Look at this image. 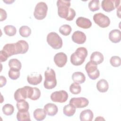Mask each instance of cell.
I'll return each mask as SVG.
<instances>
[{
	"label": "cell",
	"mask_w": 121,
	"mask_h": 121,
	"mask_svg": "<svg viewBox=\"0 0 121 121\" xmlns=\"http://www.w3.org/2000/svg\"><path fill=\"white\" fill-rule=\"evenodd\" d=\"M9 66L11 69L20 70L22 67L20 61L17 59H10L9 61Z\"/></svg>",
	"instance_id": "484cf974"
},
{
	"label": "cell",
	"mask_w": 121,
	"mask_h": 121,
	"mask_svg": "<svg viewBox=\"0 0 121 121\" xmlns=\"http://www.w3.org/2000/svg\"><path fill=\"white\" fill-rule=\"evenodd\" d=\"M17 118L18 121H30L31 120L28 111H18L17 114Z\"/></svg>",
	"instance_id": "4316f807"
},
{
	"label": "cell",
	"mask_w": 121,
	"mask_h": 121,
	"mask_svg": "<svg viewBox=\"0 0 121 121\" xmlns=\"http://www.w3.org/2000/svg\"><path fill=\"white\" fill-rule=\"evenodd\" d=\"M20 35L23 37H27L31 34V30L30 27L26 26H23L20 27L19 29Z\"/></svg>",
	"instance_id": "f1b7e54d"
},
{
	"label": "cell",
	"mask_w": 121,
	"mask_h": 121,
	"mask_svg": "<svg viewBox=\"0 0 121 121\" xmlns=\"http://www.w3.org/2000/svg\"><path fill=\"white\" fill-rule=\"evenodd\" d=\"M76 111V108L71 104L66 105L63 109L64 114L68 117L73 116L75 114Z\"/></svg>",
	"instance_id": "603a6c76"
},
{
	"label": "cell",
	"mask_w": 121,
	"mask_h": 121,
	"mask_svg": "<svg viewBox=\"0 0 121 121\" xmlns=\"http://www.w3.org/2000/svg\"><path fill=\"white\" fill-rule=\"evenodd\" d=\"M76 23L78 27L84 29L89 28L92 26V22L89 19L82 17H78Z\"/></svg>",
	"instance_id": "2e32d148"
},
{
	"label": "cell",
	"mask_w": 121,
	"mask_h": 121,
	"mask_svg": "<svg viewBox=\"0 0 121 121\" xmlns=\"http://www.w3.org/2000/svg\"><path fill=\"white\" fill-rule=\"evenodd\" d=\"M48 44L54 49H59L62 46V40L59 35L54 32L49 33L47 36Z\"/></svg>",
	"instance_id": "5b68a950"
},
{
	"label": "cell",
	"mask_w": 121,
	"mask_h": 121,
	"mask_svg": "<svg viewBox=\"0 0 121 121\" xmlns=\"http://www.w3.org/2000/svg\"><path fill=\"white\" fill-rule=\"evenodd\" d=\"M95 121H96V120L100 121V120H104V119L102 117L99 116V117H97V118L95 119Z\"/></svg>",
	"instance_id": "60d3db41"
},
{
	"label": "cell",
	"mask_w": 121,
	"mask_h": 121,
	"mask_svg": "<svg viewBox=\"0 0 121 121\" xmlns=\"http://www.w3.org/2000/svg\"><path fill=\"white\" fill-rule=\"evenodd\" d=\"M29 86H25L23 87L17 89L14 93V99L18 102L20 100H25L28 97Z\"/></svg>",
	"instance_id": "8fae6325"
},
{
	"label": "cell",
	"mask_w": 121,
	"mask_h": 121,
	"mask_svg": "<svg viewBox=\"0 0 121 121\" xmlns=\"http://www.w3.org/2000/svg\"><path fill=\"white\" fill-rule=\"evenodd\" d=\"M110 40L113 43H118L121 40V32L118 29L112 30L109 34Z\"/></svg>",
	"instance_id": "ac0fdd59"
},
{
	"label": "cell",
	"mask_w": 121,
	"mask_h": 121,
	"mask_svg": "<svg viewBox=\"0 0 121 121\" xmlns=\"http://www.w3.org/2000/svg\"><path fill=\"white\" fill-rule=\"evenodd\" d=\"M104 56L102 53L99 52H93L90 58V61L95 63L96 65H98L102 63L104 61Z\"/></svg>",
	"instance_id": "d6986e66"
},
{
	"label": "cell",
	"mask_w": 121,
	"mask_h": 121,
	"mask_svg": "<svg viewBox=\"0 0 121 121\" xmlns=\"http://www.w3.org/2000/svg\"><path fill=\"white\" fill-rule=\"evenodd\" d=\"M43 109L46 114L51 116L55 115L58 111V107L55 104L52 103H48L45 104Z\"/></svg>",
	"instance_id": "e0dca14e"
},
{
	"label": "cell",
	"mask_w": 121,
	"mask_h": 121,
	"mask_svg": "<svg viewBox=\"0 0 121 121\" xmlns=\"http://www.w3.org/2000/svg\"><path fill=\"white\" fill-rule=\"evenodd\" d=\"M44 76V87L47 89H51L54 88L57 85V80L55 71L52 69L48 68L45 71Z\"/></svg>",
	"instance_id": "277c9868"
},
{
	"label": "cell",
	"mask_w": 121,
	"mask_h": 121,
	"mask_svg": "<svg viewBox=\"0 0 121 121\" xmlns=\"http://www.w3.org/2000/svg\"><path fill=\"white\" fill-rule=\"evenodd\" d=\"M87 55V49L83 47H78L70 56V62L73 65L79 66L83 63Z\"/></svg>",
	"instance_id": "3957f363"
},
{
	"label": "cell",
	"mask_w": 121,
	"mask_h": 121,
	"mask_svg": "<svg viewBox=\"0 0 121 121\" xmlns=\"http://www.w3.org/2000/svg\"><path fill=\"white\" fill-rule=\"evenodd\" d=\"M72 79L75 83L82 84L86 80V77L83 73L77 71L73 73L72 75Z\"/></svg>",
	"instance_id": "7402d4cb"
},
{
	"label": "cell",
	"mask_w": 121,
	"mask_h": 121,
	"mask_svg": "<svg viewBox=\"0 0 121 121\" xmlns=\"http://www.w3.org/2000/svg\"><path fill=\"white\" fill-rule=\"evenodd\" d=\"M46 113L44 109L41 108H37L35 109L33 113L35 119L38 121L43 120L46 117Z\"/></svg>",
	"instance_id": "cb8c5ba5"
},
{
	"label": "cell",
	"mask_w": 121,
	"mask_h": 121,
	"mask_svg": "<svg viewBox=\"0 0 121 121\" xmlns=\"http://www.w3.org/2000/svg\"><path fill=\"white\" fill-rule=\"evenodd\" d=\"M42 76L40 74L32 73L27 76V80L31 85H37L42 82Z\"/></svg>",
	"instance_id": "9a60e30c"
},
{
	"label": "cell",
	"mask_w": 121,
	"mask_h": 121,
	"mask_svg": "<svg viewBox=\"0 0 121 121\" xmlns=\"http://www.w3.org/2000/svg\"><path fill=\"white\" fill-rule=\"evenodd\" d=\"M3 1L7 4H10L12 3H13V2H14V0H3Z\"/></svg>",
	"instance_id": "ab89813d"
},
{
	"label": "cell",
	"mask_w": 121,
	"mask_h": 121,
	"mask_svg": "<svg viewBox=\"0 0 121 121\" xmlns=\"http://www.w3.org/2000/svg\"><path fill=\"white\" fill-rule=\"evenodd\" d=\"M2 110L3 113L5 115L9 116L13 113L14 111V107L12 104H7L2 107Z\"/></svg>",
	"instance_id": "f546056e"
},
{
	"label": "cell",
	"mask_w": 121,
	"mask_h": 121,
	"mask_svg": "<svg viewBox=\"0 0 121 121\" xmlns=\"http://www.w3.org/2000/svg\"><path fill=\"white\" fill-rule=\"evenodd\" d=\"M85 69L89 78L92 80H95L100 76L99 70L97 69V65L90 61L85 66Z\"/></svg>",
	"instance_id": "52a82bcc"
},
{
	"label": "cell",
	"mask_w": 121,
	"mask_h": 121,
	"mask_svg": "<svg viewBox=\"0 0 121 121\" xmlns=\"http://www.w3.org/2000/svg\"><path fill=\"white\" fill-rule=\"evenodd\" d=\"M59 32L64 36H67L69 35L72 30L71 26L67 24H65L61 26L59 28Z\"/></svg>",
	"instance_id": "4dcf8cb0"
},
{
	"label": "cell",
	"mask_w": 121,
	"mask_h": 121,
	"mask_svg": "<svg viewBox=\"0 0 121 121\" xmlns=\"http://www.w3.org/2000/svg\"><path fill=\"white\" fill-rule=\"evenodd\" d=\"M7 83V80L5 77L0 76V87H2L4 86Z\"/></svg>",
	"instance_id": "f35d334b"
},
{
	"label": "cell",
	"mask_w": 121,
	"mask_h": 121,
	"mask_svg": "<svg viewBox=\"0 0 121 121\" xmlns=\"http://www.w3.org/2000/svg\"><path fill=\"white\" fill-rule=\"evenodd\" d=\"M8 75L9 78L11 79L16 80L19 78L20 76V72L19 70L10 69L9 71Z\"/></svg>",
	"instance_id": "e575fe53"
},
{
	"label": "cell",
	"mask_w": 121,
	"mask_h": 121,
	"mask_svg": "<svg viewBox=\"0 0 121 121\" xmlns=\"http://www.w3.org/2000/svg\"><path fill=\"white\" fill-rule=\"evenodd\" d=\"M73 42L77 44H83L86 41V35L82 32L77 31L73 33L72 36Z\"/></svg>",
	"instance_id": "5bb4252c"
},
{
	"label": "cell",
	"mask_w": 121,
	"mask_h": 121,
	"mask_svg": "<svg viewBox=\"0 0 121 121\" xmlns=\"http://www.w3.org/2000/svg\"><path fill=\"white\" fill-rule=\"evenodd\" d=\"M0 21H2L5 20L7 18V13H6V11L4 9L0 8Z\"/></svg>",
	"instance_id": "74e56055"
},
{
	"label": "cell",
	"mask_w": 121,
	"mask_h": 121,
	"mask_svg": "<svg viewBox=\"0 0 121 121\" xmlns=\"http://www.w3.org/2000/svg\"><path fill=\"white\" fill-rule=\"evenodd\" d=\"M121 1L118 0H104L102 1L101 7L104 10L110 12L120 6Z\"/></svg>",
	"instance_id": "9c48e42d"
},
{
	"label": "cell",
	"mask_w": 121,
	"mask_h": 121,
	"mask_svg": "<svg viewBox=\"0 0 121 121\" xmlns=\"http://www.w3.org/2000/svg\"><path fill=\"white\" fill-rule=\"evenodd\" d=\"M96 88L100 92H106L109 88L108 83L105 79H101L97 82L96 84Z\"/></svg>",
	"instance_id": "44dd1931"
},
{
	"label": "cell",
	"mask_w": 121,
	"mask_h": 121,
	"mask_svg": "<svg viewBox=\"0 0 121 121\" xmlns=\"http://www.w3.org/2000/svg\"><path fill=\"white\" fill-rule=\"evenodd\" d=\"M93 20L95 23L100 27L105 28L110 24V20L108 17L102 13L95 14L93 16Z\"/></svg>",
	"instance_id": "ba28073f"
},
{
	"label": "cell",
	"mask_w": 121,
	"mask_h": 121,
	"mask_svg": "<svg viewBox=\"0 0 121 121\" xmlns=\"http://www.w3.org/2000/svg\"><path fill=\"white\" fill-rule=\"evenodd\" d=\"M110 62L112 66L114 67H118L121 65V58L119 56H114L111 58Z\"/></svg>",
	"instance_id": "d590c367"
},
{
	"label": "cell",
	"mask_w": 121,
	"mask_h": 121,
	"mask_svg": "<svg viewBox=\"0 0 121 121\" xmlns=\"http://www.w3.org/2000/svg\"><path fill=\"white\" fill-rule=\"evenodd\" d=\"M29 48L28 43L25 40H21L16 43L6 44L3 47V50L9 57L18 54L26 53Z\"/></svg>",
	"instance_id": "6da1fadb"
},
{
	"label": "cell",
	"mask_w": 121,
	"mask_h": 121,
	"mask_svg": "<svg viewBox=\"0 0 121 121\" xmlns=\"http://www.w3.org/2000/svg\"><path fill=\"white\" fill-rule=\"evenodd\" d=\"M17 108L19 112H27L29 108L28 103L25 101L22 100L19 101L17 103Z\"/></svg>",
	"instance_id": "d4e9b609"
},
{
	"label": "cell",
	"mask_w": 121,
	"mask_h": 121,
	"mask_svg": "<svg viewBox=\"0 0 121 121\" xmlns=\"http://www.w3.org/2000/svg\"><path fill=\"white\" fill-rule=\"evenodd\" d=\"M3 29L5 34L9 36L15 35L17 32L16 27L12 25H7L4 26Z\"/></svg>",
	"instance_id": "83f0119b"
},
{
	"label": "cell",
	"mask_w": 121,
	"mask_h": 121,
	"mask_svg": "<svg viewBox=\"0 0 121 121\" xmlns=\"http://www.w3.org/2000/svg\"><path fill=\"white\" fill-rule=\"evenodd\" d=\"M94 114L90 109H86L82 111L80 114V120L81 121H92Z\"/></svg>",
	"instance_id": "ffe728a7"
},
{
	"label": "cell",
	"mask_w": 121,
	"mask_h": 121,
	"mask_svg": "<svg viewBox=\"0 0 121 121\" xmlns=\"http://www.w3.org/2000/svg\"><path fill=\"white\" fill-rule=\"evenodd\" d=\"M89 9L92 12L97 11L100 9L99 0H92L89 1L88 3Z\"/></svg>",
	"instance_id": "d6a6232c"
},
{
	"label": "cell",
	"mask_w": 121,
	"mask_h": 121,
	"mask_svg": "<svg viewBox=\"0 0 121 121\" xmlns=\"http://www.w3.org/2000/svg\"><path fill=\"white\" fill-rule=\"evenodd\" d=\"M68 97L69 95L67 92L64 90L54 92L51 95L52 101L56 103H64L67 100Z\"/></svg>",
	"instance_id": "30bf717a"
},
{
	"label": "cell",
	"mask_w": 121,
	"mask_h": 121,
	"mask_svg": "<svg viewBox=\"0 0 121 121\" xmlns=\"http://www.w3.org/2000/svg\"><path fill=\"white\" fill-rule=\"evenodd\" d=\"M69 104H72L77 108H82L87 106L89 104V101L85 97H73L70 100Z\"/></svg>",
	"instance_id": "7c38bea8"
},
{
	"label": "cell",
	"mask_w": 121,
	"mask_h": 121,
	"mask_svg": "<svg viewBox=\"0 0 121 121\" xmlns=\"http://www.w3.org/2000/svg\"><path fill=\"white\" fill-rule=\"evenodd\" d=\"M9 57L3 50L0 51V60L1 62L6 61Z\"/></svg>",
	"instance_id": "8d00e7d4"
},
{
	"label": "cell",
	"mask_w": 121,
	"mask_h": 121,
	"mask_svg": "<svg viewBox=\"0 0 121 121\" xmlns=\"http://www.w3.org/2000/svg\"><path fill=\"white\" fill-rule=\"evenodd\" d=\"M47 10L48 6L46 3L40 2L35 7L34 12V17L37 20H42L46 17Z\"/></svg>",
	"instance_id": "8992f818"
},
{
	"label": "cell",
	"mask_w": 121,
	"mask_h": 121,
	"mask_svg": "<svg viewBox=\"0 0 121 121\" xmlns=\"http://www.w3.org/2000/svg\"><path fill=\"white\" fill-rule=\"evenodd\" d=\"M54 61L59 68L64 67L67 62V56L62 52H58L54 56Z\"/></svg>",
	"instance_id": "4fadbf2b"
},
{
	"label": "cell",
	"mask_w": 121,
	"mask_h": 121,
	"mask_svg": "<svg viewBox=\"0 0 121 121\" xmlns=\"http://www.w3.org/2000/svg\"><path fill=\"white\" fill-rule=\"evenodd\" d=\"M41 96V91L40 89L37 87H33L32 92L29 99L32 100H36L38 99Z\"/></svg>",
	"instance_id": "836d02e7"
},
{
	"label": "cell",
	"mask_w": 121,
	"mask_h": 121,
	"mask_svg": "<svg viewBox=\"0 0 121 121\" xmlns=\"http://www.w3.org/2000/svg\"><path fill=\"white\" fill-rule=\"evenodd\" d=\"M58 14L60 17L68 21L72 20L76 16L75 10L70 8V1L59 0L57 1Z\"/></svg>",
	"instance_id": "7a4b0ae2"
},
{
	"label": "cell",
	"mask_w": 121,
	"mask_h": 121,
	"mask_svg": "<svg viewBox=\"0 0 121 121\" xmlns=\"http://www.w3.org/2000/svg\"><path fill=\"white\" fill-rule=\"evenodd\" d=\"M81 87L79 84L74 82L69 86L70 92L74 95H77L81 92Z\"/></svg>",
	"instance_id": "1f68e13d"
}]
</instances>
